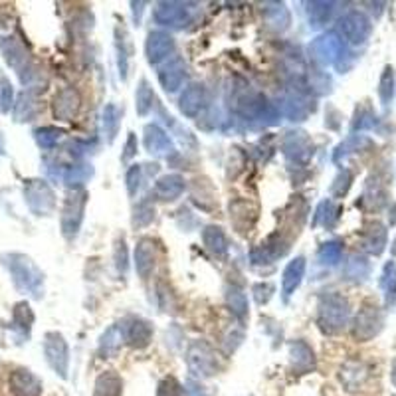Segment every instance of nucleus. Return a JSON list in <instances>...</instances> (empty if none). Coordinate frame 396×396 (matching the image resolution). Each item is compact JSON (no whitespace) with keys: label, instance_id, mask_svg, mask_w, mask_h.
Here are the masks:
<instances>
[{"label":"nucleus","instance_id":"obj_1","mask_svg":"<svg viewBox=\"0 0 396 396\" xmlns=\"http://www.w3.org/2000/svg\"><path fill=\"white\" fill-rule=\"evenodd\" d=\"M4 262H6V267H8L10 276H12V282H14V285L18 287L20 291L40 295L44 276H42V272L34 265V262L28 256L10 254V256L4 258Z\"/></svg>","mask_w":396,"mask_h":396},{"label":"nucleus","instance_id":"obj_2","mask_svg":"<svg viewBox=\"0 0 396 396\" xmlns=\"http://www.w3.org/2000/svg\"><path fill=\"white\" fill-rule=\"evenodd\" d=\"M349 315H351L349 302L339 293H329L321 300L317 321H319V327L325 333L333 335V333L343 331L347 321H349Z\"/></svg>","mask_w":396,"mask_h":396},{"label":"nucleus","instance_id":"obj_3","mask_svg":"<svg viewBox=\"0 0 396 396\" xmlns=\"http://www.w3.org/2000/svg\"><path fill=\"white\" fill-rule=\"evenodd\" d=\"M88 202V192L81 187H74L66 196V204L62 210V232L66 238H74L83 220V210Z\"/></svg>","mask_w":396,"mask_h":396},{"label":"nucleus","instance_id":"obj_4","mask_svg":"<svg viewBox=\"0 0 396 396\" xmlns=\"http://www.w3.org/2000/svg\"><path fill=\"white\" fill-rule=\"evenodd\" d=\"M187 362H189V369L196 377L207 378L218 373L216 351L204 341H194L190 345L189 353H187Z\"/></svg>","mask_w":396,"mask_h":396},{"label":"nucleus","instance_id":"obj_5","mask_svg":"<svg viewBox=\"0 0 396 396\" xmlns=\"http://www.w3.org/2000/svg\"><path fill=\"white\" fill-rule=\"evenodd\" d=\"M44 355L48 365L56 371L62 378L68 377V367H70V349L62 333H46L44 337Z\"/></svg>","mask_w":396,"mask_h":396},{"label":"nucleus","instance_id":"obj_6","mask_svg":"<svg viewBox=\"0 0 396 396\" xmlns=\"http://www.w3.org/2000/svg\"><path fill=\"white\" fill-rule=\"evenodd\" d=\"M380 329H382L380 309L373 303H362L353 323V337L357 341H371L380 333Z\"/></svg>","mask_w":396,"mask_h":396},{"label":"nucleus","instance_id":"obj_7","mask_svg":"<svg viewBox=\"0 0 396 396\" xmlns=\"http://www.w3.org/2000/svg\"><path fill=\"white\" fill-rule=\"evenodd\" d=\"M24 198H26L30 210L38 216L50 214L56 207L54 192L44 181H28L26 187H24Z\"/></svg>","mask_w":396,"mask_h":396},{"label":"nucleus","instance_id":"obj_8","mask_svg":"<svg viewBox=\"0 0 396 396\" xmlns=\"http://www.w3.org/2000/svg\"><path fill=\"white\" fill-rule=\"evenodd\" d=\"M339 30L341 34L349 40L351 44H362L365 40L371 36L373 26H371V22H369V18L362 12L353 10V12L345 14L339 20Z\"/></svg>","mask_w":396,"mask_h":396},{"label":"nucleus","instance_id":"obj_9","mask_svg":"<svg viewBox=\"0 0 396 396\" xmlns=\"http://www.w3.org/2000/svg\"><path fill=\"white\" fill-rule=\"evenodd\" d=\"M311 54L313 57L321 62V64H335L343 54H345V46L343 40L337 34H323L311 44Z\"/></svg>","mask_w":396,"mask_h":396},{"label":"nucleus","instance_id":"obj_10","mask_svg":"<svg viewBox=\"0 0 396 396\" xmlns=\"http://www.w3.org/2000/svg\"><path fill=\"white\" fill-rule=\"evenodd\" d=\"M8 388L14 396H40L42 380L28 369H16L8 377Z\"/></svg>","mask_w":396,"mask_h":396},{"label":"nucleus","instance_id":"obj_11","mask_svg":"<svg viewBox=\"0 0 396 396\" xmlns=\"http://www.w3.org/2000/svg\"><path fill=\"white\" fill-rule=\"evenodd\" d=\"M0 50H2V56L6 60V64H8L10 68H14L20 77H24V72L28 70V54H26V48H24L16 38L8 36V38L0 40Z\"/></svg>","mask_w":396,"mask_h":396},{"label":"nucleus","instance_id":"obj_12","mask_svg":"<svg viewBox=\"0 0 396 396\" xmlns=\"http://www.w3.org/2000/svg\"><path fill=\"white\" fill-rule=\"evenodd\" d=\"M289 357H291V371L295 375H307L315 371V355L307 343L293 341L289 345Z\"/></svg>","mask_w":396,"mask_h":396},{"label":"nucleus","instance_id":"obj_13","mask_svg":"<svg viewBox=\"0 0 396 396\" xmlns=\"http://www.w3.org/2000/svg\"><path fill=\"white\" fill-rule=\"evenodd\" d=\"M81 99L74 88H66L54 97V115L60 121H72L79 111Z\"/></svg>","mask_w":396,"mask_h":396},{"label":"nucleus","instance_id":"obj_14","mask_svg":"<svg viewBox=\"0 0 396 396\" xmlns=\"http://www.w3.org/2000/svg\"><path fill=\"white\" fill-rule=\"evenodd\" d=\"M135 267L137 274L147 280L155 267V242L151 238H141L135 248Z\"/></svg>","mask_w":396,"mask_h":396},{"label":"nucleus","instance_id":"obj_15","mask_svg":"<svg viewBox=\"0 0 396 396\" xmlns=\"http://www.w3.org/2000/svg\"><path fill=\"white\" fill-rule=\"evenodd\" d=\"M174 50V40L167 32H153L147 40V57L151 64H159L167 60L169 54Z\"/></svg>","mask_w":396,"mask_h":396},{"label":"nucleus","instance_id":"obj_16","mask_svg":"<svg viewBox=\"0 0 396 396\" xmlns=\"http://www.w3.org/2000/svg\"><path fill=\"white\" fill-rule=\"evenodd\" d=\"M208 103V95L202 85H190L181 97V111L187 117H196Z\"/></svg>","mask_w":396,"mask_h":396},{"label":"nucleus","instance_id":"obj_17","mask_svg":"<svg viewBox=\"0 0 396 396\" xmlns=\"http://www.w3.org/2000/svg\"><path fill=\"white\" fill-rule=\"evenodd\" d=\"M384 246H386V228L380 222H371L362 234V250L373 256H380Z\"/></svg>","mask_w":396,"mask_h":396},{"label":"nucleus","instance_id":"obj_18","mask_svg":"<svg viewBox=\"0 0 396 396\" xmlns=\"http://www.w3.org/2000/svg\"><path fill=\"white\" fill-rule=\"evenodd\" d=\"M339 377L341 382L345 384V388L353 393V391H358V386L367 380L369 373H367V367L360 360H349V362L343 365Z\"/></svg>","mask_w":396,"mask_h":396},{"label":"nucleus","instance_id":"obj_19","mask_svg":"<svg viewBox=\"0 0 396 396\" xmlns=\"http://www.w3.org/2000/svg\"><path fill=\"white\" fill-rule=\"evenodd\" d=\"M303 274H305V260L303 258H295V260H291L289 264L285 265L282 276V291L285 298H289L300 287Z\"/></svg>","mask_w":396,"mask_h":396},{"label":"nucleus","instance_id":"obj_20","mask_svg":"<svg viewBox=\"0 0 396 396\" xmlns=\"http://www.w3.org/2000/svg\"><path fill=\"white\" fill-rule=\"evenodd\" d=\"M153 339V327L143 319H133L131 325H127L125 329V341L135 347V349H143L147 347Z\"/></svg>","mask_w":396,"mask_h":396},{"label":"nucleus","instance_id":"obj_21","mask_svg":"<svg viewBox=\"0 0 396 396\" xmlns=\"http://www.w3.org/2000/svg\"><path fill=\"white\" fill-rule=\"evenodd\" d=\"M230 220L240 232H250L256 222V210L246 200H236L234 204H230Z\"/></svg>","mask_w":396,"mask_h":396},{"label":"nucleus","instance_id":"obj_22","mask_svg":"<svg viewBox=\"0 0 396 396\" xmlns=\"http://www.w3.org/2000/svg\"><path fill=\"white\" fill-rule=\"evenodd\" d=\"M155 20L163 26H181L187 20V10L181 4L174 2H163L155 10Z\"/></svg>","mask_w":396,"mask_h":396},{"label":"nucleus","instance_id":"obj_23","mask_svg":"<svg viewBox=\"0 0 396 396\" xmlns=\"http://www.w3.org/2000/svg\"><path fill=\"white\" fill-rule=\"evenodd\" d=\"M185 76H187L185 64L181 60H174L163 72H159V81L167 92H176L181 88V83L185 81Z\"/></svg>","mask_w":396,"mask_h":396},{"label":"nucleus","instance_id":"obj_24","mask_svg":"<svg viewBox=\"0 0 396 396\" xmlns=\"http://www.w3.org/2000/svg\"><path fill=\"white\" fill-rule=\"evenodd\" d=\"M145 147L153 155H165L170 151V139L167 133L159 125H147L145 127Z\"/></svg>","mask_w":396,"mask_h":396},{"label":"nucleus","instance_id":"obj_25","mask_svg":"<svg viewBox=\"0 0 396 396\" xmlns=\"http://www.w3.org/2000/svg\"><path fill=\"white\" fill-rule=\"evenodd\" d=\"M183 190H185V181H183V176H179V174H167V176L159 179L157 185H155L157 196L163 198V200H174V198H179V196L183 194Z\"/></svg>","mask_w":396,"mask_h":396},{"label":"nucleus","instance_id":"obj_26","mask_svg":"<svg viewBox=\"0 0 396 396\" xmlns=\"http://www.w3.org/2000/svg\"><path fill=\"white\" fill-rule=\"evenodd\" d=\"M123 395V380L121 377L114 373V371H107V373H101L97 380H95L94 396H121Z\"/></svg>","mask_w":396,"mask_h":396},{"label":"nucleus","instance_id":"obj_27","mask_svg":"<svg viewBox=\"0 0 396 396\" xmlns=\"http://www.w3.org/2000/svg\"><path fill=\"white\" fill-rule=\"evenodd\" d=\"M283 149L287 157H295L300 161H307L311 157V143L305 137V133H289Z\"/></svg>","mask_w":396,"mask_h":396},{"label":"nucleus","instance_id":"obj_28","mask_svg":"<svg viewBox=\"0 0 396 396\" xmlns=\"http://www.w3.org/2000/svg\"><path fill=\"white\" fill-rule=\"evenodd\" d=\"M202 240H204V246L212 254L216 256H226L228 252V242L224 232L220 228L216 226H208L204 232H202Z\"/></svg>","mask_w":396,"mask_h":396},{"label":"nucleus","instance_id":"obj_29","mask_svg":"<svg viewBox=\"0 0 396 396\" xmlns=\"http://www.w3.org/2000/svg\"><path fill=\"white\" fill-rule=\"evenodd\" d=\"M121 341H123V333H121V329H119L117 325L109 327V329L103 333L101 343H99V351H101V355H105V357H114V355H117V351L121 349Z\"/></svg>","mask_w":396,"mask_h":396},{"label":"nucleus","instance_id":"obj_30","mask_svg":"<svg viewBox=\"0 0 396 396\" xmlns=\"http://www.w3.org/2000/svg\"><path fill=\"white\" fill-rule=\"evenodd\" d=\"M371 145H373V143H371L369 137L353 135L351 139H347L345 143H341L339 147H337V151L333 155V159H335V163H341V159H345L347 155H353V153L360 151V149H365V147H371Z\"/></svg>","mask_w":396,"mask_h":396},{"label":"nucleus","instance_id":"obj_31","mask_svg":"<svg viewBox=\"0 0 396 396\" xmlns=\"http://www.w3.org/2000/svg\"><path fill=\"white\" fill-rule=\"evenodd\" d=\"M380 287L384 291V300L388 305L396 303V264L388 262L382 269V278H380Z\"/></svg>","mask_w":396,"mask_h":396},{"label":"nucleus","instance_id":"obj_32","mask_svg":"<svg viewBox=\"0 0 396 396\" xmlns=\"http://www.w3.org/2000/svg\"><path fill=\"white\" fill-rule=\"evenodd\" d=\"M362 202H365V207L369 208V210H378L384 204V192H382V187H380L378 181L369 179L365 194H362Z\"/></svg>","mask_w":396,"mask_h":396},{"label":"nucleus","instance_id":"obj_33","mask_svg":"<svg viewBox=\"0 0 396 396\" xmlns=\"http://www.w3.org/2000/svg\"><path fill=\"white\" fill-rule=\"evenodd\" d=\"M36 114H38V103L32 97V94L26 92V94L20 95L18 103H16V111H14L16 121H32Z\"/></svg>","mask_w":396,"mask_h":396},{"label":"nucleus","instance_id":"obj_34","mask_svg":"<svg viewBox=\"0 0 396 396\" xmlns=\"http://www.w3.org/2000/svg\"><path fill=\"white\" fill-rule=\"evenodd\" d=\"M339 212L341 207L333 204L331 200H323L319 208H317V212H315V224H323L327 228L333 226L339 218Z\"/></svg>","mask_w":396,"mask_h":396},{"label":"nucleus","instance_id":"obj_35","mask_svg":"<svg viewBox=\"0 0 396 396\" xmlns=\"http://www.w3.org/2000/svg\"><path fill=\"white\" fill-rule=\"evenodd\" d=\"M378 95L382 99L384 105H388L393 101V95H395V72L391 66L384 68L382 76H380V83H378Z\"/></svg>","mask_w":396,"mask_h":396},{"label":"nucleus","instance_id":"obj_36","mask_svg":"<svg viewBox=\"0 0 396 396\" xmlns=\"http://www.w3.org/2000/svg\"><path fill=\"white\" fill-rule=\"evenodd\" d=\"M119 117H121V114H119V109L115 107L114 103H109L103 109V129H105V135H107L109 141H114L115 135L119 131V123H121Z\"/></svg>","mask_w":396,"mask_h":396},{"label":"nucleus","instance_id":"obj_37","mask_svg":"<svg viewBox=\"0 0 396 396\" xmlns=\"http://www.w3.org/2000/svg\"><path fill=\"white\" fill-rule=\"evenodd\" d=\"M333 12V2H311L309 4V18L313 22V26H321L325 24Z\"/></svg>","mask_w":396,"mask_h":396},{"label":"nucleus","instance_id":"obj_38","mask_svg":"<svg viewBox=\"0 0 396 396\" xmlns=\"http://www.w3.org/2000/svg\"><path fill=\"white\" fill-rule=\"evenodd\" d=\"M153 99H155L153 90L149 88V83L143 79L141 85H139V90H137V114L139 115L149 114L153 107Z\"/></svg>","mask_w":396,"mask_h":396},{"label":"nucleus","instance_id":"obj_39","mask_svg":"<svg viewBox=\"0 0 396 396\" xmlns=\"http://www.w3.org/2000/svg\"><path fill=\"white\" fill-rule=\"evenodd\" d=\"M32 323H34V313H32L30 305L26 302L16 303L14 305V325L24 329V331H28Z\"/></svg>","mask_w":396,"mask_h":396},{"label":"nucleus","instance_id":"obj_40","mask_svg":"<svg viewBox=\"0 0 396 396\" xmlns=\"http://www.w3.org/2000/svg\"><path fill=\"white\" fill-rule=\"evenodd\" d=\"M60 135H62V131L56 129V127H42V129L34 131L36 143H38L42 149H52V147H56V143L60 141Z\"/></svg>","mask_w":396,"mask_h":396},{"label":"nucleus","instance_id":"obj_41","mask_svg":"<svg viewBox=\"0 0 396 396\" xmlns=\"http://www.w3.org/2000/svg\"><path fill=\"white\" fill-rule=\"evenodd\" d=\"M341 254H343V244H341L339 240L327 242V244H323V248L319 250V260L323 264L333 265L341 260Z\"/></svg>","mask_w":396,"mask_h":396},{"label":"nucleus","instance_id":"obj_42","mask_svg":"<svg viewBox=\"0 0 396 396\" xmlns=\"http://www.w3.org/2000/svg\"><path fill=\"white\" fill-rule=\"evenodd\" d=\"M228 305H230V309H232V313H234L236 317L244 319L246 315H248V300H246V295L242 291L232 289V291L228 293Z\"/></svg>","mask_w":396,"mask_h":396},{"label":"nucleus","instance_id":"obj_43","mask_svg":"<svg viewBox=\"0 0 396 396\" xmlns=\"http://www.w3.org/2000/svg\"><path fill=\"white\" fill-rule=\"evenodd\" d=\"M347 276L351 278V280H365L367 278V274H369V264H367V260H362V258H358V256H353L349 262H347Z\"/></svg>","mask_w":396,"mask_h":396},{"label":"nucleus","instance_id":"obj_44","mask_svg":"<svg viewBox=\"0 0 396 396\" xmlns=\"http://www.w3.org/2000/svg\"><path fill=\"white\" fill-rule=\"evenodd\" d=\"M157 396H185V388L174 377H167L159 382Z\"/></svg>","mask_w":396,"mask_h":396},{"label":"nucleus","instance_id":"obj_45","mask_svg":"<svg viewBox=\"0 0 396 396\" xmlns=\"http://www.w3.org/2000/svg\"><path fill=\"white\" fill-rule=\"evenodd\" d=\"M351 183H353V172L341 170L337 179H335V183H333V187H331V194L337 196V198H343L351 189Z\"/></svg>","mask_w":396,"mask_h":396},{"label":"nucleus","instance_id":"obj_46","mask_svg":"<svg viewBox=\"0 0 396 396\" xmlns=\"http://www.w3.org/2000/svg\"><path fill=\"white\" fill-rule=\"evenodd\" d=\"M12 107V85L8 83V79H0V109L6 114Z\"/></svg>","mask_w":396,"mask_h":396},{"label":"nucleus","instance_id":"obj_47","mask_svg":"<svg viewBox=\"0 0 396 396\" xmlns=\"http://www.w3.org/2000/svg\"><path fill=\"white\" fill-rule=\"evenodd\" d=\"M254 293H256V302L260 303V305L267 303L269 298H272V293H274V285L272 283H258L254 287Z\"/></svg>","mask_w":396,"mask_h":396},{"label":"nucleus","instance_id":"obj_48","mask_svg":"<svg viewBox=\"0 0 396 396\" xmlns=\"http://www.w3.org/2000/svg\"><path fill=\"white\" fill-rule=\"evenodd\" d=\"M139 181H141V167H131L129 172H127V189H129V194H135V190L139 187Z\"/></svg>","mask_w":396,"mask_h":396},{"label":"nucleus","instance_id":"obj_49","mask_svg":"<svg viewBox=\"0 0 396 396\" xmlns=\"http://www.w3.org/2000/svg\"><path fill=\"white\" fill-rule=\"evenodd\" d=\"M137 151V139H135V135H129V139H127V145H125V155H123V161H129L133 155Z\"/></svg>","mask_w":396,"mask_h":396},{"label":"nucleus","instance_id":"obj_50","mask_svg":"<svg viewBox=\"0 0 396 396\" xmlns=\"http://www.w3.org/2000/svg\"><path fill=\"white\" fill-rule=\"evenodd\" d=\"M187 393H189V396H208L207 391L200 384H196V382H189L187 384Z\"/></svg>","mask_w":396,"mask_h":396},{"label":"nucleus","instance_id":"obj_51","mask_svg":"<svg viewBox=\"0 0 396 396\" xmlns=\"http://www.w3.org/2000/svg\"><path fill=\"white\" fill-rule=\"evenodd\" d=\"M115 260H117V267H119L121 272H125V269H127V256H125V244L121 246V256H119V254H115Z\"/></svg>","mask_w":396,"mask_h":396},{"label":"nucleus","instance_id":"obj_52","mask_svg":"<svg viewBox=\"0 0 396 396\" xmlns=\"http://www.w3.org/2000/svg\"><path fill=\"white\" fill-rule=\"evenodd\" d=\"M391 380H393V384L396 386V358L393 360V371H391Z\"/></svg>","mask_w":396,"mask_h":396},{"label":"nucleus","instance_id":"obj_53","mask_svg":"<svg viewBox=\"0 0 396 396\" xmlns=\"http://www.w3.org/2000/svg\"><path fill=\"white\" fill-rule=\"evenodd\" d=\"M4 151V141H2V135H0V153Z\"/></svg>","mask_w":396,"mask_h":396},{"label":"nucleus","instance_id":"obj_54","mask_svg":"<svg viewBox=\"0 0 396 396\" xmlns=\"http://www.w3.org/2000/svg\"><path fill=\"white\" fill-rule=\"evenodd\" d=\"M393 254H395V256H396V242H395V248H393Z\"/></svg>","mask_w":396,"mask_h":396}]
</instances>
